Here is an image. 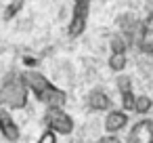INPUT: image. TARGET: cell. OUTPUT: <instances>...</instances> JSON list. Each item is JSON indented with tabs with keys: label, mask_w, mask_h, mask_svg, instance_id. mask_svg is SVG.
<instances>
[{
	"label": "cell",
	"mask_w": 153,
	"mask_h": 143,
	"mask_svg": "<svg viewBox=\"0 0 153 143\" xmlns=\"http://www.w3.org/2000/svg\"><path fill=\"white\" fill-rule=\"evenodd\" d=\"M21 78H23L25 86L30 88V93L46 107H63L65 105V99H67L65 91H61L59 86L48 82V78L44 74H40L36 70H25L21 74Z\"/></svg>",
	"instance_id": "1"
},
{
	"label": "cell",
	"mask_w": 153,
	"mask_h": 143,
	"mask_svg": "<svg viewBox=\"0 0 153 143\" xmlns=\"http://www.w3.org/2000/svg\"><path fill=\"white\" fill-rule=\"evenodd\" d=\"M27 93L30 88L25 86L21 74H9L0 86V107H25L27 103Z\"/></svg>",
	"instance_id": "2"
},
{
	"label": "cell",
	"mask_w": 153,
	"mask_h": 143,
	"mask_svg": "<svg viewBox=\"0 0 153 143\" xmlns=\"http://www.w3.org/2000/svg\"><path fill=\"white\" fill-rule=\"evenodd\" d=\"M44 124H46V128L55 130L57 135H71L74 128H76L74 118H71L63 107H46Z\"/></svg>",
	"instance_id": "3"
},
{
	"label": "cell",
	"mask_w": 153,
	"mask_h": 143,
	"mask_svg": "<svg viewBox=\"0 0 153 143\" xmlns=\"http://www.w3.org/2000/svg\"><path fill=\"white\" fill-rule=\"evenodd\" d=\"M88 13H90V0H74V15L67 25V32L71 38H78L88 23Z\"/></svg>",
	"instance_id": "4"
},
{
	"label": "cell",
	"mask_w": 153,
	"mask_h": 143,
	"mask_svg": "<svg viewBox=\"0 0 153 143\" xmlns=\"http://www.w3.org/2000/svg\"><path fill=\"white\" fill-rule=\"evenodd\" d=\"M126 143H153V120L143 118L134 122L126 135Z\"/></svg>",
	"instance_id": "5"
},
{
	"label": "cell",
	"mask_w": 153,
	"mask_h": 143,
	"mask_svg": "<svg viewBox=\"0 0 153 143\" xmlns=\"http://www.w3.org/2000/svg\"><path fill=\"white\" fill-rule=\"evenodd\" d=\"M0 135L4 137V141L9 143H17L21 133H19V124L13 120L11 112L4 109V107H0Z\"/></svg>",
	"instance_id": "6"
},
{
	"label": "cell",
	"mask_w": 153,
	"mask_h": 143,
	"mask_svg": "<svg viewBox=\"0 0 153 143\" xmlns=\"http://www.w3.org/2000/svg\"><path fill=\"white\" fill-rule=\"evenodd\" d=\"M128 122H130V116L126 109H109L105 116V130L109 135H117L128 126Z\"/></svg>",
	"instance_id": "7"
},
{
	"label": "cell",
	"mask_w": 153,
	"mask_h": 143,
	"mask_svg": "<svg viewBox=\"0 0 153 143\" xmlns=\"http://www.w3.org/2000/svg\"><path fill=\"white\" fill-rule=\"evenodd\" d=\"M115 84H117V91H120V97H122V109L132 112L134 109V101H136V95H134V88H132V80L128 76H120L115 80Z\"/></svg>",
	"instance_id": "8"
},
{
	"label": "cell",
	"mask_w": 153,
	"mask_h": 143,
	"mask_svg": "<svg viewBox=\"0 0 153 143\" xmlns=\"http://www.w3.org/2000/svg\"><path fill=\"white\" fill-rule=\"evenodd\" d=\"M88 107L92 109V112H109V109H113V99L103 91V88H92L90 93H88Z\"/></svg>",
	"instance_id": "9"
},
{
	"label": "cell",
	"mask_w": 153,
	"mask_h": 143,
	"mask_svg": "<svg viewBox=\"0 0 153 143\" xmlns=\"http://www.w3.org/2000/svg\"><path fill=\"white\" fill-rule=\"evenodd\" d=\"M140 49L153 57V13L143 21V28H140Z\"/></svg>",
	"instance_id": "10"
},
{
	"label": "cell",
	"mask_w": 153,
	"mask_h": 143,
	"mask_svg": "<svg viewBox=\"0 0 153 143\" xmlns=\"http://www.w3.org/2000/svg\"><path fill=\"white\" fill-rule=\"evenodd\" d=\"M109 46H111V53H115V55H126V51H128V40H126L122 34H115V36L109 40Z\"/></svg>",
	"instance_id": "11"
},
{
	"label": "cell",
	"mask_w": 153,
	"mask_h": 143,
	"mask_svg": "<svg viewBox=\"0 0 153 143\" xmlns=\"http://www.w3.org/2000/svg\"><path fill=\"white\" fill-rule=\"evenodd\" d=\"M151 107H153V101H151L147 95H138V97H136V101H134V109H132V112H136V114L145 116V114H149V112H151Z\"/></svg>",
	"instance_id": "12"
},
{
	"label": "cell",
	"mask_w": 153,
	"mask_h": 143,
	"mask_svg": "<svg viewBox=\"0 0 153 143\" xmlns=\"http://www.w3.org/2000/svg\"><path fill=\"white\" fill-rule=\"evenodd\" d=\"M109 67L113 70V72H124L126 70V65H128V57L126 55H115V53H111V57H109Z\"/></svg>",
	"instance_id": "13"
},
{
	"label": "cell",
	"mask_w": 153,
	"mask_h": 143,
	"mask_svg": "<svg viewBox=\"0 0 153 143\" xmlns=\"http://www.w3.org/2000/svg\"><path fill=\"white\" fill-rule=\"evenodd\" d=\"M21 9H23V0H13V2L4 9V21H11L15 15H19Z\"/></svg>",
	"instance_id": "14"
},
{
	"label": "cell",
	"mask_w": 153,
	"mask_h": 143,
	"mask_svg": "<svg viewBox=\"0 0 153 143\" xmlns=\"http://www.w3.org/2000/svg\"><path fill=\"white\" fill-rule=\"evenodd\" d=\"M38 143H57V133H55V130H51V128H46V130L40 135Z\"/></svg>",
	"instance_id": "15"
},
{
	"label": "cell",
	"mask_w": 153,
	"mask_h": 143,
	"mask_svg": "<svg viewBox=\"0 0 153 143\" xmlns=\"http://www.w3.org/2000/svg\"><path fill=\"white\" fill-rule=\"evenodd\" d=\"M94 143H122V139H120L117 135H103V137H99Z\"/></svg>",
	"instance_id": "16"
},
{
	"label": "cell",
	"mask_w": 153,
	"mask_h": 143,
	"mask_svg": "<svg viewBox=\"0 0 153 143\" xmlns=\"http://www.w3.org/2000/svg\"><path fill=\"white\" fill-rule=\"evenodd\" d=\"M23 63L30 67V70H34V67H38V59L36 57H23Z\"/></svg>",
	"instance_id": "17"
}]
</instances>
